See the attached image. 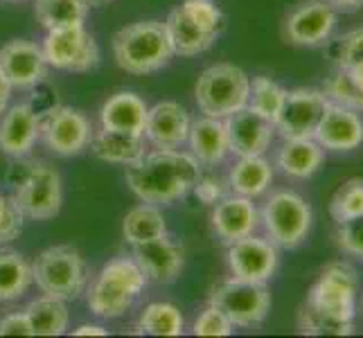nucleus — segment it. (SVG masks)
Masks as SVG:
<instances>
[{"instance_id":"obj_47","label":"nucleus","mask_w":363,"mask_h":338,"mask_svg":"<svg viewBox=\"0 0 363 338\" xmlns=\"http://www.w3.org/2000/svg\"><path fill=\"white\" fill-rule=\"evenodd\" d=\"M84 3L89 5V7H102V5L111 3V0H84Z\"/></svg>"},{"instance_id":"obj_38","label":"nucleus","mask_w":363,"mask_h":338,"mask_svg":"<svg viewBox=\"0 0 363 338\" xmlns=\"http://www.w3.org/2000/svg\"><path fill=\"white\" fill-rule=\"evenodd\" d=\"M336 242L345 255L363 259V215L336 223Z\"/></svg>"},{"instance_id":"obj_41","label":"nucleus","mask_w":363,"mask_h":338,"mask_svg":"<svg viewBox=\"0 0 363 338\" xmlns=\"http://www.w3.org/2000/svg\"><path fill=\"white\" fill-rule=\"evenodd\" d=\"M0 336H32L25 311H11V314L0 318Z\"/></svg>"},{"instance_id":"obj_3","label":"nucleus","mask_w":363,"mask_h":338,"mask_svg":"<svg viewBox=\"0 0 363 338\" xmlns=\"http://www.w3.org/2000/svg\"><path fill=\"white\" fill-rule=\"evenodd\" d=\"M116 64L129 74H149L162 70L174 50L160 21H138L122 28L113 36Z\"/></svg>"},{"instance_id":"obj_21","label":"nucleus","mask_w":363,"mask_h":338,"mask_svg":"<svg viewBox=\"0 0 363 338\" xmlns=\"http://www.w3.org/2000/svg\"><path fill=\"white\" fill-rule=\"evenodd\" d=\"M212 230L223 244H233L242 237L253 235L257 228V210L253 205V198H246L240 194L223 196L212 205Z\"/></svg>"},{"instance_id":"obj_43","label":"nucleus","mask_w":363,"mask_h":338,"mask_svg":"<svg viewBox=\"0 0 363 338\" xmlns=\"http://www.w3.org/2000/svg\"><path fill=\"white\" fill-rule=\"evenodd\" d=\"M11 91H14V86L9 84V79L5 77V72L0 70V113H3V111L9 106V97H11Z\"/></svg>"},{"instance_id":"obj_42","label":"nucleus","mask_w":363,"mask_h":338,"mask_svg":"<svg viewBox=\"0 0 363 338\" xmlns=\"http://www.w3.org/2000/svg\"><path fill=\"white\" fill-rule=\"evenodd\" d=\"M192 192L196 194V198L206 205H215L219 198H223V187L219 179H199L196 185L192 187Z\"/></svg>"},{"instance_id":"obj_19","label":"nucleus","mask_w":363,"mask_h":338,"mask_svg":"<svg viewBox=\"0 0 363 338\" xmlns=\"http://www.w3.org/2000/svg\"><path fill=\"white\" fill-rule=\"evenodd\" d=\"M190 113L179 102H158L147 111L145 122V140L152 142L156 149H179L187 142L190 135Z\"/></svg>"},{"instance_id":"obj_2","label":"nucleus","mask_w":363,"mask_h":338,"mask_svg":"<svg viewBox=\"0 0 363 338\" xmlns=\"http://www.w3.org/2000/svg\"><path fill=\"white\" fill-rule=\"evenodd\" d=\"M147 286V278L135 264L133 257H116L106 261L97 278L89 286V303L91 314L104 320H113L124 316L131 309Z\"/></svg>"},{"instance_id":"obj_9","label":"nucleus","mask_w":363,"mask_h":338,"mask_svg":"<svg viewBox=\"0 0 363 338\" xmlns=\"http://www.w3.org/2000/svg\"><path fill=\"white\" fill-rule=\"evenodd\" d=\"M210 305L221 309L233 322V327H253L269 316L271 293L267 282H246L230 278L212 289Z\"/></svg>"},{"instance_id":"obj_35","label":"nucleus","mask_w":363,"mask_h":338,"mask_svg":"<svg viewBox=\"0 0 363 338\" xmlns=\"http://www.w3.org/2000/svg\"><path fill=\"white\" fill-rule=\"evenodd\" d=\"M330 215L336 223L363 215V179H350L334 192L330 201Z\"/></svg>"},{"instance_id":"obj_14","label":"nucleus","mask_w":363,"mask_h":338,"mask_svg":"<svg viewBox=\"0 0 363 338\" xmlns=\"http://www.w3.org/2000/svg\"><path fill=\"white\" fill-rule=\"evenodd\" d=\"M131 257L145 273L147 282L156 284L177 282L185 266V250L169 235H160L156 240L133 244Z\"/></svg>"},{"instance_id":"obj_34","label":"nucleus","mask_w":363,"mask_h":338,"mask_svg":"<svg viewBox=\"0 0 363 338\" xmlns=\"http://www.w3.org/2000/svg\"><path fill=\"white\" fill-rule=\"evenodd\" d=\"M298 332L307 336H350L354 332V322L323 316L305 303L298 311Z\"/></svg>"},{"instance_id":"obj_15","label":"nucleus","mask_w":363,"mask_h":338,"mask_svg":"<svg viewBox=\"0 0 363 338\" xmlns=\"http://www.w3.org/2000/svg\"><path fill=\"white\" fill-rule=\"evenodd\" d=\"M228 266L237 280L267 282L278 269V246L255 235L242 237L228 244Z\"/></svg>"},{"instance_id":"obj_28","label":"nucleus","mask_w":363,"mask_h":338,"mask_svg":"<svg viewBox=\"0 0 363 338\" xmlns=\"http://www.w3.org/2000/svg\"><path fill=\"white\" fill-rule=\"evenodd\" d=\"M34 284L32 264L18 250L0 248V303H14Z\"/></svg>"},{"instance_id":"obj_10","label":"nucleus","mask_w":363,"mask_h":338,"mask_svg":"<svg viewBox=\"0 0 363 338\" xmlns=\"http://www.w3.org/2000/svg\"><path fill=\"white\" fill-rule=\"evenodd\" d=\"M39 116H41L39 137H43L45 147L55 156L72 158L82 154L84 149H89L93 127L82 111L66 104H57L50 106L45 113H39Z\"/></svg>"},{"instance_id":"obj_16","label":"nucleus","mask_w":363,"mask_h":338,"mask_svg":"<svg viewBox=\"0 0 363 338\" xmlns=\"http://www.w3.org/2000/svg\"><path fill=\"white\" fill-rule=\"evenodd\" d=\"M223 122H226V131H228L230 154H235L237 158L264 156L269 152L275 135V124L264 116H259L248 104L240 111H235Z\"/></svg>"},{"instance_id":"obj_20","label":"nucleus","mask_w":363,"mask_h":338,"mask_svg":"<svg viewBox=\"0 0 363 338\" xmlns=\"http://www.w3.org/2000/svg\"><path fill=\"white\" fill-rule=\"evenodd\" d=\"M314 140L328 152H352L363 142V120L357 111L330 102L316 127Z\"/></svg>"},{"instance_id":"obj_4","label":"nucleus","mask_w":363,"mask_h":338,"mask_svg":"<svg viewBox=\"0 0 363 338\" xmlns=\"http://www.w3.org/2000/svg\"><path fill=\"white\" fill-rule=\"evenodd\" d=\"M34 282L43 295L64 300H77L89 284V269L82 253L70 244H59L41 250L32 264Z\"/></svg>"},{"instance_id":"obj_26","label":"nucleus","mask_w":363,"mask_h":338,"mask_svg":"<svg viewBox=\"0 0 363 338\" xmlns=\"http://www.w3.org/2000/svg\"><path fill=\"white\" fill-rule=\"evenodd\" d=\"M325 160V149L314 140V137H294L284 140L278 152V167L284 176L305 181L320 169Z\"/></svg>"},{"instance_id":"obj_36","label":"nucleus","mask_w":363,"mask_h":338,"mask_svg":"<svg viewBox=\"0 0 363 338\" xmlns=\"http://www.w3.org/2000/svg\"><path fill=\"white\" fill-rule=\"evenodd\" d=\"M323 93L328 95V99L334 104L347 106L357 113L363 111V86H359L352 77H350V72L343 68H339L328 79Z\"/></svg>"},{"instance_id":"obj_46","label":"nucleus","mask_w":363,"mask_h":338,"mask_svg":"<svg viewBox=\"0 0 363 338\" xmlns=\"http://www.w3.org/2000/svg\"><path fill=\"white\" fill-rule=\"evenodd\" d=\"M347 72H350V77H352L359 86H363V64L352 68V70H347Z\"/></svg>"},{"instance_id":"obj_29","label":"nucleus","mask_w":363,"mask_h":338,"mask_svg":"<svg viewBox=\"0 0 363 338\" xmlns=\"http://www.w3.org/2000/svg\"><path fill=\"white\" fill-rule=\"evenodd\" d=\"M30 320L32 336H61L68 329V309L64 300L57 298H36L23 309Z\"/></svg>"},{"instance_id":"obj_40","label":"nucleus","mask_w":363,"mask_h":338,"mask_svg":"<svg viewBox=\"0 0 363 338\" xmlns=\"http://www.w3.org/2000/svg\"><path fill=\"white\" fill-rule=\"evenodd\" d=\"M363 64V28L347 32L339 43V68L352 70Z\"/></svg>"},{"instance_id":"obj_25","label":"nucleus","mask_w":363,"mask_h":338,"mask_svg":"<svg viewBox=\"0 0 363 338\" xmlns=\"http://www.w3.org/2000/svg\"><path fill=\"white\" fill-rule=\"evenodd\" d=\"M91 152L95 158L113 165H131L138 158H143L145 152V135L113 131V129H99L91 137Z\"/></svg>"},{"instance_id":"obj_6","label":"nucleus","mask_w":363,"mask_h":338,"mask_svg":"<svg viewBox=\"0 0 363 338\" xmlns=\"http://www.w3.org/2000/svg\"><path fill=\"white\" fill-rule=\"evenodd\" d=\"M357 298H359L357 271L347 261H334V264L323 269L318 280L309 289L305 303L323 316L352 322L357 314Z\"/></svg>"},{"instance_id":"obj_37","label":"nucleus","mask_w":363,"mask_h":338,"mask_svg":"<svg viewBox=\"0 0 363 338\" xmlns=\"http://www.w3.org/2000/svg\"><path fill=\"white\" fill-rule=\"evenodd\" d=\"M233 329L235 327H233V322L226 318V314L210 303L201 314L196 316V320L192 325L194 336H230Z\"/></svg>"},{"instance_id":"obj_5","label":"nucleus","mask_w":363,"mask_h":338,"mask_svg":"<svg viewBox=\"0 0 363 338\" xmlns=\"http://www.w3.org/2000/svg\"><path fill=\"white\" fill-rule=\"evenodd\" d=\"M250 77L235 64H215L199 74L194 99L208 118L226 120L248 104Z\"/></svg>"},{"instance_id":"obj_12","label":"nucleus","mask_w":363,"mask_h":338,"mask_svg":"<svg viewBox=\"0 0 363 338\" xmlns=\"http://www.w3.org/2000/svg\"><path fill=\"white\" fill-rule=\"evenodd\" d=\"M330 99L323 91L316 89H296L286 91V99L278 122H275V131H278L284 140H294V137H314L316 127L323 118L325 108H328Z\"/></svg>"},{"instance_id":"obj_17","label":"nucleus","mask_w":363,"mask_h":338,"mask_svg":"<svg viewBox=\"0 0 363 338\" xmlns=\"http://www.w3.org/2000/svg\"><path fill=\"white\" fill-rule=\"evenodd\" d=\"M0 70L14 89H34L45 79L48 72L43 47L25 39L5 43L0 47Z\"/></svg>"},{"instance_id":"obj_39","label":"nucleus","mask_w":363,"mask_h":338,"mask_svg":"<svg viewBox=\"0 0 363 338\" xmlns=\"http://www.w3.org/2000/svg\"><path fill=\"white\" fill-rule=\"evenodd\" d=\"M23 212L14 203V198L0 194V246L14 242L23 230Z\"/></svg>"},{"instance_id":"obj_23","label":"nucleus","mask_w":363,"mask_h":338,"mask_svg":"<svg viewBox=\"0 0 363 338\" xmlns=\"http://www.w3.org/2000/svg\"><path fill=\"white\" fill-rule=\"evenodd\" d=\"M187 142H190V152L199 160V165H219L230 154L226 122L217 118L203 116L192 122Z\"/></svg>"},{"instance_id":"obj_48","label":"nucleus","mask_w":363,"mask_h":338,"mask_svg":"<svg viewBox=\"0 0 363 338\" xmlns=\"http://www.w3.org/2000/svg\"><path fill=\"white\" fill-rule=\"evenodd\" d=\"M14 3H18V0H14Z\"/></svg>"},{"instance_id":"obj_30","label":"nucleus","mask_w":363,"mask_h":338,"mask_svg":"<svg viewBox=\"0 0 363 338\" xmlns=\"http://www.w3.org/2000/svg\"><path fill=\"white\" fill-rule=\"evenodd\" d=\"M122 232H124V240L133 246L140 242L156 240L160 235H167V223H165V217H162V212L158 210V205L143 203L127 212V217L122 221Z\"/></svg>"},{"instance_id":"obj_7","label":"nucleus","mask_w":363,"mask_h":338,"mask_svg":"<svg viewBox=\"0 0 363 338\" xmlns=\"http://www.w3.org/2000/svg\"><path fill=\"white\" fill-rule=\"evenodd\" d=\"M262 223L275 246L289 250L307 240L311 228V208L296 192H275L262 208Z\"/></svg>"},{"instance_id":"obj_11","label":"nucleus","mask_w":363,"mask_h":338,"mask_svg":"<svg viewBox=\"0 0 363 338\" xmlns=\"http://www.w3.org/2000/svg\"><path fill=\"white\" fill-rule=\"evenodd\" d=\"M43 55L48 66L66 72H89L99 64V45L84 23L48 30Z\"/></svg>"},{"instance_id":"obj_24","label":"nucleus","mask_w":363,"mask_h":338,"mask_svg":"<svg viewBox=\"0 0 363 338\" xmlns=\"http://www.w3.org/2000/svg\"><path fill=\"white\" fill-rule=\"evenodd\" d=\"M147 111L149 106L145 104V99L140 95H135L131 91H120L104 102L102 111H99V124L104 129L143 135Z\"/></svg>"},{"instance_id":"obj_27","label":"nucleus","mask_w":363,"mask_h":338,"mask_svg":"<svg viewBox=\"0 0 363 338\" xmlns=\"http://www.w3.org/2000/svg\"><path fill=\"white\" fill-rule=\"evenodd\" d=\"M273 183V167L264 156H246L235 162L228 174V185L233 194L246 198L262 196Z\"/></svg>"},{"instance_id":"obj_31","label":"nucleus","mask_w":363,"mask_h":338,"mask_svg":"<svg viewBox=\"0 0 363 338\" xmlns=\"http://www.w3.org/2000/svg\"><path fill=\"white\" fill-rule=\"evenodd\" d=\"M185 329V318L179 307L169 303H152L143 309L135 332L149 336H181Z\"/></svg>"},{"instance_id":"obj_32","label":"nucleus","mask_w":363,"mask_h":338,"mask_svg":"<svg viewBox=\"0 0 363 338\" xmlns=\"http://www.w3.org/2000/svg\"><path fill=\"white\" fill-rule=\"evenodd\" d=\"M34 14L45 30H59L84 23L89 5L84 0H36Z\"/></svg>"},{"instance_id":"obj_18","label":"nucleus","mask_w":363,"mask_h":338,"mask_svg":"<svg viewBox=\"0 0 363 338\" xmlns=\"http://www.w3.org/2000/svg\"><path fill=\"white\" fill-rule=\"evenodd\" d=\"M41 131V116L32 104H14L0 113V152L9 158L28 156Z\"/></svg>"},{"instance_id":"obj_22","label":"nucleus","mask_w":363,"mask_h":338,"mask_svg":"<svg viewBox=\"0 0 363 338\" xmlns=\"http://www.w3.org/2000/svg\"><path fill=\"white\" fill-rule=\"evenodd\" d=\"M165 32L174 55L179 57H196L210 50L219 39V32L208 30L203 23H199L183 5L174 7L165 21Z\"/></svg>"},{"instance_id":"obj_1","label":"nucleus","mask_w":363,"mask_h":338,"mask_svg":"<svg viewBox=\"0 0 363 338\" xmlns=\"http://www.w3.org/2000/svg\"><path fill=\"white\" fill-rule=\"evenodd\" d=\"M124 179L143 203L169 205L192 192L201 179V165L192 154L179 149H156L127 165Z\"/></svg>"},{"instance_id":"obj_45","label":"nucleus","mask_w":363,"mask_h":338,"mask_svg":"<svg viewBox=\"0 0 363 338\" xmlns=\"http://www.w3.org/2000/svg\"><path fill=\"white\" fill-rule=\"evenodd\" d=\"M108 332L102 325H79L77 329H72V336H106Z\"/></svg>"},{"instance_id":"obj_44","label":"nucleus","mask_w":363,"mask_h":338,"mask_svg":"<svg viewBox=\"0 0 363 338\" xmlns=\"http://www.w3.org/2000/svg\"><path fill=\"white\" fill-rule=\"evenodd\" d=\"M334 11H354L363 5V0H325Z\"/></svg>"},{"instance_id":"obj_8","label":"nucleus","mask_w":363,"mask_h":338,"mask_svg":"<svg viewBox=\"0 0 363 338\" xmlns=\"http://www.w3.org/2000/svg\"><path fill=\"white\" fill-rule=\"evenodd\" d=\"M11 198H14L25 219H55L61 212V203H64V187H61L59 171L45 165V162H34L16 183Z\"/></svg>"},{"instance_id":"obj_33","label":"nucleus","mask_w":363,"mask_h":338,"mask_svg":"<svg viewBox=\"0 0 363 338\" xmlns=\"http://www.w3.org/2000/svg\"><path fill=\"white\" fill-rule=\"evenodd\" d=\"M286 99V91L280 84H275L271 77H259L250 79V93H248V106L257 111L259 116H264L267 120H271L273 124L278 122L282 106Z\"/></svg>"},{"instance_id":"obj_13","label":"nucleus","mask_w":363,"mask_h":338,"mask_svg":"<svg viewBox=\"0 0 363 338\" xmlns=\"http://www.w3.org/2000/svg\"><path fill=\"white\" fill-rule=\"evenodd\" d=\"M336 28V11L325 0H305L284 18V39L294 45L314 47L325 43Z\"/></svg>"}]
</instances>
